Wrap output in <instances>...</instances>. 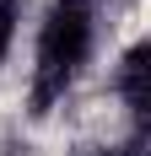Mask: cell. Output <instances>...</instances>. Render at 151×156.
Instances as JSON below:
<instances>
[{
    "mask_svg": "<svg viewBox=\"0 0 151 156\" xmlns=\"http://www.w3.org/2000/svg\"><path fill=\"white\" fill-rule=\"evenodd\" d=\"M97 38V11L92 0H54L38 27V54H32V113H49L76 86L81 65L92 59Z\"/></svg>",
    "mask_w": 151,
    "mask_h": 156,
    "instance_id": "obj_1",
    "label": "cell"
},
{
    "mask_svg": "<svg viewBox=\"0 0 151 156\" xmlns=\"http://www.w3.org/2000/svg\"><path fill=\"white\" fill-rule=\"evenodd\" d=\"M146 43H135L130 54H124V65H119V97H124V108L135 113V119H146V108H151V92H146Z\"/></svg>",
    "mask_w": 151,
    "mask_h": 156,
    "instance_id": "obj_2",
    "label": "cell"
},
{
    "mask_svg": "<svg viewBox=\"0 0 151 156\" xmlns=\"http://www.w3.org/2000/svg\"><path fill=\"white\" fill-rule=\"evenodd\" d=\"M16 16H22V5L16 0H0V65H6V54L16 43Z\"/></svg>",
    "mask_w": 151,
    "mask_h": 156,
    "instance_id": "obj_3",
    "label": "cell"
},
{
    "mask_svg": "<svg viewBox=\"0 0 151 156\" xmlns=\"http://www.w3.org/2000/svg\"><path fill=\"white\" fill-rule=\"evenodd\" d=\"M92 156H108V151H92Z\"/></svg>",
    "mask_w": 151,
    "mask_h": 156,
    "instance_id": "obj_4",
    "label": "cell"
}]
</instances>
